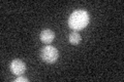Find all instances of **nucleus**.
<instances>
[{
	"label": "nucleus",
	"instance_id": "nucleus-6",
	"mask_svg": "<svg viewBox=\"0 0 124 82\" xmlns=\"http://www.w3.org/2000/svg\"><path fill=\"white\" fill-rule=\"evenodd\" d=\"M14 81L15 82H28V79H27L26 77H23L21 75V76H18V78H16Z\"/></svg>",
	"mask_w": 124,
	"mask_h": 82
},
{
	"label": "nucleus",
	"instance_id": "nucleus-4",
	"mask_svg": "<svg viewBox=\"0 0 124 82\" xmlns=\"http://www.w3.org/2000/svg\"><path fill=\"white\" fill-rule=\"evenodd\" d=\"M40 41L45 44H50L51 42H53V40L55 39V33L54 31L50 30V29H45L40 32L39 35Z\"/></svg>",
	"mask_w": 124,
	"mask_h": 82
},
{
	"label": "nucleus",
	"instance_id": "nucleus-2",
	"mask_svg": "<svg viewBox=\"0 0 124 82\" xmlns=\"http://www.w3.org/2000/svg\"><path fill=\"white\" fill-rule=\"evenodd\" d=\"M59 57L58 50L56 47L52 45H46L45 47L41 48L40 51V57L41 60L46 64H54L56 63Z\"/></svg>",
	"mask_w": 124,
	"mask_h": 82
},
{
	"label": "nucleus",
	"instance_id": "nucleus-5",
	"mask_svg": "<svg viewBox=\"0 0 124 82\" xmlns=\"http://www.w3.org/2000/svg\"><path fill=\"white\" fill-rule=\"evenodd\" d=\"M68 40L70 42V44L78 45V44L81 43V41H82V37H81V35L78 33L77 31H75V32L70 33V35H69V37H68Z\"/></svg>",
	"mask_w": 124,
	"mask_h": 82
},
{
	"label": "nucleus",
	"instance_id": "nucleus-3",
	"mask_svg": "<svg viewBox=\"0 0 124 82\" xmlns=\"http://www.w3.org/2000/svg\"><path fill=\"white\" fill-rule=\"evenodd\" d=\"M9 68H10V71L13 74H15V75L17 76H21L23 75V74L25 73L26 71V65L23 61L21 60H14L13 62L10 63L9 65Z\"/></svg>",
	"mask_w": 124,
	"mask_h": 82
},
{
	"label": "nucleus",
	"instance_id": "nucleus-1",
	"mask_svg": "<svg viewBox=\"0 0 124 82\" xmlns=\"http://www.w3.org/2000/svg\"><path fill=\"white\" fill-rule=\"evenodd\" d=\"M90 22V15L86 10L78 9L70 14L68 19L69 28L75 31H81L85 29Z\"/></svg>",
	"mask_w": 124,
	"mask_h": 82
}]
</instances>
